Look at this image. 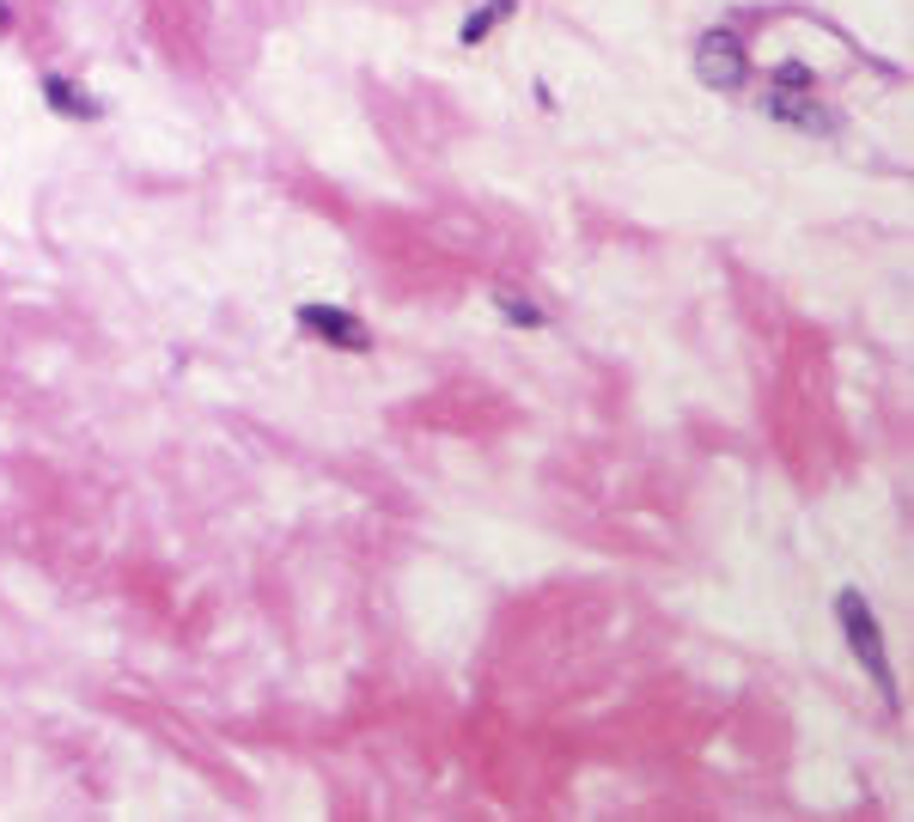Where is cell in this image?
Returning a JSON list of instances; mask_svg holds the SVG:
<instances>
[{
  "label": "cell",
  "instance_id": "6da1fadb",
  "mask_svg": "<svg viewBox=\"0 0 914 822\" xmlns=\"http://www.w3.org/2000/svg\"><path fill=\"white\" fill-rule=\"evenodd\" d=\"M835 615H842V634H847V646H854V658L866 665V677L878 682L884 695H897V682H890V653H884V634H878L871 603L859 591H842L835 597Z\"/></svg>",
  "mask_w": 914,
  "mask_h": 822
},
{
  "label": "cell",
  "instance_id": "7a4b0ae2",
  "mask_svg": "<svg viewBox=\"0 0 914 822\" xmlns=\"http://www.w3.org/2000/svg\"><path fill=\"white\" fill-rule=\"evenodd\" d=\"M695 73L701 85H714V92H738L750 80V49H743L738 31H707L695 43Z\"/></svg>",
  "mask_w": 914,
  "mask_h": 822
},
{
  "label": "cell",
  "instance_id": "3957f363",
  "mask_svg": "<svg viewBox=\"0 0 914 822\" xmlns=\"http://www.w3.org/2000/svg\"><path fill=\"white\" fill-rule=\"evenodd\" d=\"M762 110H769L774 122L799 128V134H835V110H829V104H817V92H793V85H774L769 98H762Z\"/></svg>",
  "mask_w": 914,
  "mask_h": 822
},
{
  "label": "cell",
  "instance_id": "277c9868",
  "mask_svg": "<svg viewBox=\"0 0 914 822\" xmlns=\"http://www.w3.org/2000/svg\"><path fill=\"white\" fill-rule=\"evenodd\" d=\"M300 329L317 341H329V348H348V354H366L372 336L366 324H360L354 312H342V305H300Z\"/></svg>",
  "mask_w": 914,
  "mask_h": 822
},
{
  "label": "cell",
  "instance_id": "5b68a950",
  "mask_svg": "<svg viewBox=\"0 0 914 822\" xmlns=\"http://www.w3.org/2000/svg\"><path fill=\"white\" fill-rule=\"evenodd\" d=\"M44 98H49V110L80 116V122H98V116H104V104L86 98V92H80L73 80H61V73H49V80H44Z\"/></svg>",
  "mask_w": 914,
  "mask_h": 822
},
{
  "label": "cell",
  "instance_id": "8992f818",
  "mask_svg": "<svg viewBox=\"0 0 914 822\" xmlns=\"http://www.w3.org/2000/svg\"><path fill=\"white\" fill-rule=\"evenodd\" d=\"M506 13H513V0H482V7H476V13L464 19V31H457V37H464V43H470V49H476V43H482L488 31L501 25Z\"/></svg>",
  "mask_w": 914,
  "mask_h": 822
},
{
  "label": "cell",
  "instance_id": "52a82bcc",
  "mask_svg": "<svg viewBox=\"0 0 914 822\" xmlns=\"http://www.w3.org/2000/svg\"><path fill=\"white\" fill-rule=\"evenodd\" d=\"M494 305H501V317H513V324H525V329H543V312H537L530 298H518V293H501V298H494Z\"/></svg>",
  "mask_w": 914,
  "mask_h": 822
},
{
  "label": "cell",
  "instance_id": "ba28073f",
  "mask_svg": "<svg viewBox=\"0 0 914 822\" xmlns=\"http://www.w3.org/2000/svg\"><path fill=\"white\" fill-rule=\"evenodd\" d=\"M774 85H793V92H811V85H817V73L805 68V61H781V68H774Z\"/></svg>",
  "mask_w": 914,
  "mask_h": 822
},
{
  "label": "cell",
  "instance_id": "9c48e42d",
  "mask_svg": "<svg viewBox=\"0 0 914 822\" xmlns=\"http://www.w3.org/2000/svg\"><path fill=\"white\" fill-rule=\"evenodd\" d=\"M7 25H13V13H7V7H0V31H7Z\"/></svg>",
  "mask_w": 914,
  "mask_h": 822
}]
</instances>
